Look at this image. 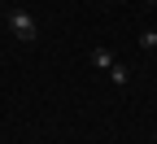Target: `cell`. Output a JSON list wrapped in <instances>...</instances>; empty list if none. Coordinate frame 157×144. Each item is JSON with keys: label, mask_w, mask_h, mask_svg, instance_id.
<instances>
[{"label": "cell", "mask_w": 157, "mask_h": 144, "mask_svg": "<svg viewBox=\"0 0 157 144\" xmlns=\"http://www.w3.org/2000/svg\"><path fill=\"white\" fill-rule=\"evenodd\" d=\"M5 5H9V9H13V5H17V0H5Z\"/></svg>", "instance_id": "obj_5"}, {"label": "cell", "mask_w": 157, "mask_h": 144, "mask_svg": "<svg viewBox=\"0 0 157 144\" xmlns=\"http://www.w3.org/2000/svg\"><path fill=\"white\" fill-rule=\"evenodd\" d=\"M153 9H157V0H153Z\"/></svg>", "instance_id": "obj_6"}, {"label": "cell", "mask_w": 157, "mask_h": 144, "mask_svg": "<svg viewBox=\"0 0 157 144\" xmlns=\"http://www.w3.org/2000/svg\"><path fill=\"white\" fill-rule=\"evenodd\" d=\"M9 31H13V39H22V44H35V39H39V22H35L22 5L9 9Z\"/></svg>", "instance_id": "obj_1"}, {"label": "cell", "mask_w": 157, "mask_h": 144, "mask_svg": "<svg viewBox=\"0 0 157 144\" xmlns=\"http://www.w3.org/2000/svg\"><path fill=\"white\" fill-rule=\"evenodd\" d=\"M140 48H144V53L157 48V31H140Z\"/></svg>", "instance_id": "obj_4"}, {"label": "cell", "mask_w": 157, "mask_h": 144, "mask_svg": "<svg viewBox=\"0 0 157 144\" xmlns=\"http://www.w3.org/2000/svg\"><path fill=\"white\" fill-rule=\"evenodd\" d=\"M92 66H96V70H109V66H113V53H109V48H92Z\"/></svg>", "instance_id": "obj_2"}, {"label": "cell", "mask_w": 157, "mask_h": 144, "mask_svg": "<svg viewBox=\"0 0 157 144\" xmlns=\"http://www.w3.org/2000/svg\"><path fill=\"white\" fill-rule=\"evenodd\" d=\"M109 79H113L118 88H127V79H131V70H127V66H118V61H113V66H109Z\"/></svg>", "instance_id": "obj_3"}]
</instances>
